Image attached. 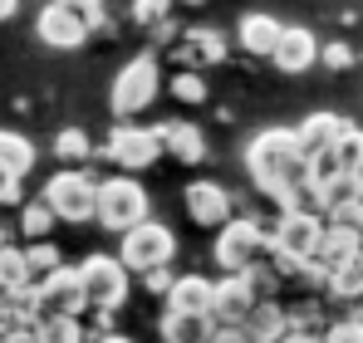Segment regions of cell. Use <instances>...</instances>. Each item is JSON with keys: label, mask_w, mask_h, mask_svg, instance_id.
I'll list each match as a JSON object with an SVG mask.
<instances>
[{"label": "cell", "mask_w": 363, "mask_h": 343, "mask_svg": "<svg viewBox=\"0 0 363 343\" xmlns=\"http://www.w3.org/2000/svg\"><path fill=\"white\" fill-rule=\"evenodd\" d=\"M245 167H250L255 186L270 201L300 206L304 176H309V152H304V142H300V128H265L260 137H250Z\"/></svg>", "instance_id": "6da1fadb"}, {"label": "cell", "mask_w": 363, "mask_h": 343, "mask_svg": "<svg viewBox=\"0 0 363 343\" xmlns=\"http://www.w3.org/2000/svg\"><path fill=\"white\" fill-rule=\"evenodd\" d=\"M319 240H324V221L304 206H285V216L275 221V235H270V260L280 270H309V260L319 255Z\"/></svg>", "instance_id": "7a4b0ae2"}, {"label": "cell", "mask_w": 363, "mask_h": 343, "mask_svg": "<svg viewBox=\"0 0 363 343\" xmlns=\"http://www.w3.org/2000/svg\"><path fill=\"white\" fill-rule=\"evenodd\" d=\"M94 221H99L104 230H113V235H123L128 226L147 221V191H143L133 176H108V181H99Z\"/></svg>", "instance_id": "3957f363"}, {"label": "cell", "mask_w": 363, "mask_h": 343, "mask_svg": "<svg viewBox=\"0 0 363 343\" xmlns=\"http://www.w3.org/2000/svg\"><path fill=\"white\" fill-rule=\"evenodd\" d=\"M45 201L55 206V216H60V221L84 226V221H94V206H99V181H94L84 167H64V172H55V176H50Z\"/></svg>", "instance_id": "277c9868"}, {"label": "cell", "mask_w": 363, "mask_h": 343, "mask_svg": "<svg viewBox=\"0 0 363 343\" xmlns=\"http://www.w3.org/2000/svg\"><path fill=\"white\" fill-rule=\"evenodd\" d=\"M123 265L133 270V275H147V270H157V265H172V255H177V235L162 226V221H138V226L123 230Z\"/></svg>", "instance_id": "5b68a950"}, {"label": "cell", "mask_w": 363, "mask_h": 343, "mask_svg": "<svg viewBox=\"0 0 363 343\" xmlns=\"http://www.w3.org/2000/svg\"><path fill=\"white\" fill-rule=\"evenodd\" d=\"M157 84H162V74H157V55H138L133 64H123V74L113 79V113L118 118H138L152 99H157Z\"/></svg>", "instance_id": "8992f818"}, {"label": "cell", "mask_w": 363, "mask_h": 343, "mask_svg": "<svg viewBox=\"0 0 363 343\" xmlns=\"http://www.w3.org/2000/svg\"><path fill=\"white\" fill-rule=\"evenodd\" d=\"M79 280H84V294H89V309H123V299H128L123 255H89L79 265Z\"/></svg>", "instance_id": "52a82bcc"}, {"label": "cell", "mask_w": 363, "mask_h": 343, "mask_svg": "<svg viewBox=\"0 0 363 343\" xmlns=\"http://www.w3.org/2000/svg\"><path fill=\"white\" fill-rule=\"evenodd\" d=\"M265 250H270V235L255 221H226L216 235V265L221 270H250L255 260H265Z\"/></svg>", "instance_id": "ba28073f"}, {"label": "cell", "mask_w": 363, "mask_h": 343, "mask_svg": "<svg viewBox=\"0 0 363 343\" xmlns=\"http://www.w3.org/2000/svg\"><path fill=\"white\" fill-rule=\"evenodd\" d=\"M162 147H167V142H162V128H138V123H128V118L108 133V157L128 172L152 167Z\"/></svg>", "instance_id": "9c48e42d"}, {"label": "cell", "mask_w": 363, "mask_h": 343, "mask_svg": "<svg viewBox=\"0 0 363 343\" xmlns=\"http://www.w3.org/2000/svg\"><path fill=\"white\" fill-rule=\"evenodd\" d=\"M35 289H40V319H84V309H89L84 280L69 265H60L50 280H40Z\"/></svg>", "instance_id": "30bf717a"}, {"label": "cell", "mask_w": 363, "mask_h": 343, "mask_svg": "<svg viewBox=\"0 0 363 343\" xmlns=\"http://www.w3.org/2000/svg\"><path fill=\"white\" fill-rule=\"evenodd\" d=\"M89 15H79V10H69L60 0H50L45 10H40V20H35V35L50 45V50H79L84 40H89Z\"/></svg>", "instance_id": "8fae6325"}, {"label": "cell", "mask_w": 363, "mask_h": 343, "mask_svg": "<svg viewBox=\"0 0 363 343\" xmlns=\"http://www.w3.org/2000/svg\"><path fill=\"white\" fill-rule=\"evenodd\" d=\"M359 250H363V230H359V226H349V221H334V226H324L319 255L309 260V275H319V280L329 285V275H334L339 265H349Z\"/></svg>", "instance_id": "7c38bea8"}, {"label": "cell", "mask_w": 363, "mask_h": 343, "mask_svg": "<svg viewBox=\"0 0 363 343\" xmlns=\"http://www.w3.org/2000/svg\"><path fill=\"white\" fill-rule=\"evenodd\" d=\"M255 304H260V294H255L245 270H226V280H216V299H211L216 324H245V314Z\"/></svg>", "instance_id": "4fadbf2b"}, {"label": "cell", "mask_w": 363, "mask_h": 343, "mask_svg": "<svg viewBox=\"0 0 363 343\" xmlns=\"http://www.w3.org/2000/svg\"><path fill=\"white\" fill-rule=\"evenodd\" d=\"M186 216L196 226H226L231 221V196L216 181H191L186 186Z\"/></svg>", "instance_id": "5bb4252c"}, {"label": "cell", "mask_w": 363, "mask_h": 343, "mask_svg": "<svg viewBox=\"0 0 363 343\" xmlns=\"http://www.w3.org/2000/svg\"><path fill=\"white\" fill-rule=\"evenodd\" d=\"M270 59H275L285 74H304V69L319 59V40H314L304 25H285V35H280V45H275Z\"/></svg>", "instance_id": "9a60e30c"}, {"label": "cell", "mask_w": 363, "mask_h": 343, "mask_svg": "<svg viewBox=\"0 0 363 343\" xmlns=\"http://www.w3.org/2000/svg\"><path fill=\"white\" fill-rule=\"evenodd\" d=\"M211 334H216V314L167 309V319H162V339L167 343H211Z\"/></svg>", "instance_id": "2e32d148"}, {"label": "cell", "mask_w": 363, "mask_h": 343, "mask_svg": "<svg viewBox=\"0 0 363 343\" xmlns=\"http://www.w3.org/2000/svg\"><path fill=\"white\" fill-rule=\"evenodd\" d=\"M280 35H285V25L275 20V15H245L241 20V50L245 55H260V59H270L275 55V45H280Z\"/></svg>", "instance_id": "e0dca14e"}, {"label": "cell", "mask_w": 363, "mask_h": 343, "mask_svg": "<svg viewBox=\"0 0 363 343\" xmlns=\"http://www.w3.org/2000/svg\"><path fill=\"white\" fill-rule=\"evenodd\" d=\"M211 299H216V280H201V275H182L167 289V309H191V314H211Z\"/></svg>", "instance_id": "ac0fdd59"}, {"label": "cell", "mask_w": 363, "mask_h": 343, "mask_svg": "<svg viewBox=\"0 0 363 343\" xmlns=\"http://www.w3.org/2000/svg\"><path fill=\"white\" fill-rule=\"evenodd\" d=\"M245 334L255 343H280L290 334V319L280 314V304H270V299H260L250 314H245Z\"/></svg>", "instance_id": "d6986e66"}, {"label": "cell", "mask_w": 363, "mask_h": 343, "mask_svg": "<svg viewBox=\"0 0 363 343\" xmlns=\"http://www.w3.org/2000/svg\"><path fill=\"white\" fill-rule=\"evenodd\" d=\"M162 142H167V152L177 162H201L206 157V137L191 123H162Z\"/></svg>", "instance_id": "ffe728a7"}, {"label": "cell", "mask_w": 363, "mask_h": 343, "mask_svg": "<svg viewBox=\"0 0 363 343\" xmlns=\"http://www.w3.org/2000/svg\"><path fill=\"white\" fill-rule=\"evenodd\" d=\"M339 133H344V118H334V113H314V118H304V123H300L304 152H324V147H334Z\"/></svg>", "instance_id": "44dd1931"}, {"label": "cell", "mask_w": 363, "mask_h": 343, "mask_svg": "<svg viewBox=\"0 0 363 343\" xmlns=\"http://www.w3.org/2000/svg\"><path fill=\"white\" fill-rule=\"evenodd\" d=\"M0 167L25 176V172L35 167V142L25 133H15V128H0Z\"/></svg>", "instance_id": "7402d4cb"}, {"label": "cell", "mask_w": 363, "mask_h": 343, "mask_svg": "<svg viewBox=\"0 0 363 343\" xmlns=\"http://www.w3.org/2000/svg\"><path fill=\"white\" fill-rule=\"evenodd\" d=\"M329 289H334V299H344V304H363V250L349 265H339V270L329 275Z\"/></svg>", "instance_id": "603a6c76"}, {"label": "cell", "mask_w": 363, "mask_h": 343, "mask_svg": "<svg viewBox=\"0 0 363 343\" xmlns=\"http://www.w3.org/2000/svg\"><path fill=\"white\" fill-rule=\"evenodd\" d=\"M221 55H226V40H221L216 30H191V35H186V50H182L186 64H216Z\"/></svg>", "instance_id": "cb8c5ba5"}, {"label": "cell", "mask_w": 363, "mask_h": 343, "mask_svg": "<svg viewBox=\"0 0 363 343\" xmlns=\"http://www.w3.org/2000/svg\"><path fill=\"white\" fill-rule=\"evenodd\" d=\"M334 157H339V167L349 172V176H363V128L344 123V133L334 142Z\"/></svg>", "instance_id": "d4e9b609"}, {"label": "cell", "mask_w": 363, "mask_h": 343, "mask_svg": "<svg viewBox=\"0 0 363 343\" xmlns=\"http://www.w3.org/2000/svg\"><path fill=\"white\" fill-rule=\"evenodd\" d=\"M25 260H30V285L50 280V275H55V270L64 265V260H60V250L50 245V235H45V240H30V245H25Z\"/></svg>", "instance_id": "484cf974"}, {"label": "cell", "mask_w": 363, "mask_h": 343, "mask_svg": "<svg viewBox=\"0 0 363 343\" xmlns=\"http://www.w3.org/2000/svg\"><path fill=\"white\" fill-rule=\"evenodd\" d=\"M55 221H60V216H55V206H50L45 196L30 201V206L20 211V230H25V240H45V235L55 230Z\"/></svg>", "instance_id": "4316f807"}, {"label": "cell", "mask_w": 363, "mask_h": 343, "mask_svg": "<svg viewBox=\"0 0 363 343\" xmlns=\"http://www.w3.org/2000/svg\"><path fill=\"white\" fill-rule=\"evenodd\" d=\"M0 285H10V289H20V285H30V260H25V250L20 245H0Z\"/></svg>", "instance_id": "83f0119b"}, {"label": "cell", "mask_w": 363, "mask_h": 343, "mask_svg": "<svg viewBox=\"0 0 363 343\" xmlns=\"http://www.w3.org/2000/svg\"><path fill=\"white\" fill-rule=\"evenodd\" d=\"M35 343H84V324L79 319H40Z\"/></svg>", "instance_id": "f1b7e54d"}, {"label": "cell", "mask_w": 363, "mask_h": 343, "mask_svg": "<svg viewBox=\"0 0 363 343\" xmlns=\"http://www.w3.org/2000/svg\"><path fill=\"white\" fill-rule=\"evenodd\" d=\"M89 152H94V147H89V137H84L79 128H64L60 137H55V157H60V162H89Z\"/></svg>", "instance_id": "f546056e"}, {"label": "cell", "mask_w": 363, "mask_h": 343, "mask_svg": "<svg viewBox=\"0 0 363 343\" xmlns=\"http://www.w3.org/2000/svg\"><path fill=\"white\" fill-rule=\"evenodd\" d=\"M172 99H182V103H201V99H206V79H201L196 69L177 74V79H172Z\"/></svg>", "instance_id": "4dcf8cb0"}, {"label": "cell", "mask_w": 363, "mask_h": 343, "mask_svg": "<svg viewBox=\"0 0 363 343\" xmlns=\"http://www.w3.org/2000/svg\"><path fill=\"white\" fill-rule=\"evenodd\" d=\"M167 5H172V0H133V20H138V25H152V30H157V25L167 20Z\"/></svg>", "instance_id": "1f68e13d"}, {"label": "cell", "mask_w": 363, "mask_h": 343, "mask_svg": "<svg viewBox=\"0 0 363 343\" xmlns=\"http://www.w3.org/2000/svg\"><path fill=\"white\" fill-rule=\"evenodd\" d=\"M324 339L329 343H363V319H339Z\"/></svg>", "instance_id": "d6a6232c"}, {"label": "cell", "mask_w": 363, "mask_h": 343, "mask_svg": "<svg viewBox=\"0 0 363 343\" xmlns=\"http://www.w3.org/2000/svg\"><path fill=\"white\" fill-rule=\"evenodd\" d=\"M20 201V172L0 167V206H15Z\"/></svg>", "instance_id": "836d02e7"}, {"label": "cell", "mask_w": 363, "mask_h": 343, "mask_svg": "<svg viewBox=\"0 0 363 343\" xmlns=\"http://www.w3.org/2000/svg\"><path fill=\"white\" fill-rule=\"evenodd\" d=\"M319 59H324L329 69H349V64H354V50H349V45H324Z\"/></svg>", "instance_id": "e575fe53"}, {"label": "cell", "mask_w": 363, "mask_h": 343, "mask_svg": "<svg viewBox=\"0 0 363 343\" xmlns=\"http://www.w3.org/2000/svg\"><path fill=\"white\" fill-rule=\"evenodd\" d=\"M211 343H255V339L245 334V324H216V334H211Z\"/></svg>", "instance_id": "d590c367"}, {"label": "cell", "mask_w": 363, "mask_h": 343, "mask_svg": "<svg viewBox=\"0 0 363 343\" xmlns=\"http://www.w3.org/2000/svg\"><path fill=\"white\" fill-rule=\"evenodd\" d=\"M69 10H79V15H89V25H99L104 20V0H60Z\"/></svg>", "instance_id": "8d00e7d4"}, {"label": "cell", "mask_w": 363, "mask_h": 343, "mask_svg": "<svg viewBox=\"0 0 363 343\" xmlns=\"http://www.w3.org/2000/svg\"><path fill=\"white\" fill-rule=\"evenodd\" d=\"M147 289L167 299V289H172V275H167V265H157V270H147Z\"/></svg>", "instance_id": "74e56055"}, {"label": "cell", "mask_w": 363, "mask_h": 343, "mask_svg": "<svg viewBox=\"0 0 363 343\" xmlns=\"http://www.w3.org/2000/svg\"><path fill=\"white\" fill-rule=\"evenodd\" d=\"M280 343H329V339H319L314 329H290V334H285Z\"/></svg>", "instance_id": "f35d334b"}, {"label": "cell", "mask_w": 363, "mask_h": 343, "mask_svg": "<svg viewBox=\"0 0 363 343\" xmlns=\"http://www.w3.org/2000/svg\"><path fill=\"white\" fill-rule=\"evenodd\" d=\"M94 343H133V339H123V334H113V329H104V334H99Z\"/></svg>", "instance_id": "ab89813d"}, {"label": "cell", "mask_w": 363, "mask_h": 343, "mask_svg": "<svg viewBox=\"0 0 363 343\" xmlns=\"http://www.w3.org/2000/svg\"><path fill=\"white\" fill-rule=\"evenodd\" d=\"M15 10H20V0H0V20H10Z\"/></svg>", "instance_id": "60d3db41"}, {"label": "cell", "mask_w": 363, "mask_h": 343, "mask_svg": "<svg viewBox=\"0 0 363 343\" xmlns=\"http://www.w3.org/2000/svg\"><path fill=\"white\" fill-rule=\"evenodd\" d=\"M359 201H363V176H359Z\"/></svg>", "instance_id": "b9f144b4"}, {"label": "cell", "mask_w": 363, "mask_h": 343, "mask_svg": "<svg viewBox=\"0 0 363 343\" xmlns=\"http://www.w3.org/2000/svg\"><path fill=\"white\" fill-rule=\"evenodd\" d=\"M182 5H201V0H182Z\"/></svg>", "instance_id": "7bdbcfd3"}, {"label": "cell", "mask_w": 363, "mask_h": 343, "mask_svg": "<svg viewBox=\"0 0 363 343\" xmlns=\"http://www.w3.org/2000/svg\"><path fill=\"white\" fill-rule=\"evenodd\" d=\"M359 230H363V226H359Z\"/></svg>", "instance_id": "ee69618b"}]
</instances>
